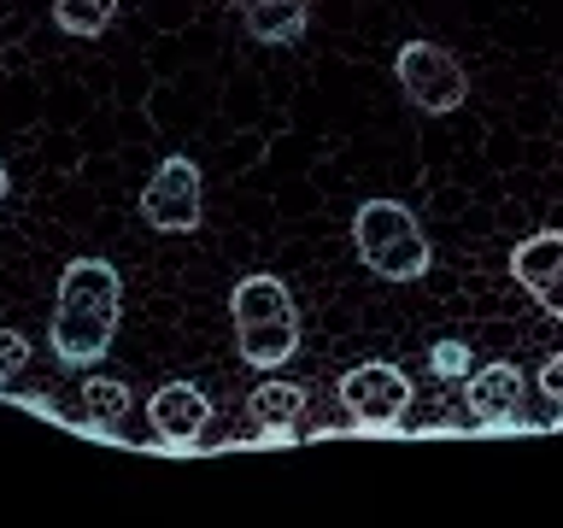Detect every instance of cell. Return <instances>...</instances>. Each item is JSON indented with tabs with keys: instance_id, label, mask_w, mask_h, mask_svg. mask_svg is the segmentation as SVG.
<instances>
[{
	"instance_id": "13",
	"label": "cell",
	"mask_w": 563,
	"mask_h": 528,
	"mask_svg": "<svg viewBox=\"0 0 563 528\" xmlns=\"http://www.w3.org/2000/svg\"><path fill=\"white\" fill-rule=\"evenodd\" d=\"M112 18H118V0H53V24L65 35H82V42H95Z\"/></svg>"
},
{
	"instance_id": "8",
	"label": "cell",
	"mask_w": 563,
	"mask_h": 528,
	"mask_svg": "<svg viewBox=\"0 0 563 528\" xmlns=\"http://www.w3.org/2000/svg\"><path fill=\"white\" fill-rule=\"evenodd\" d=\"M510 276H517V288L534 299L540 311L563 317V229H540V235L517 241Z\"/></svg>"
},
{
	"instance_id": "17",
	"label": "cell",
	"mask_w": 563,
	"mask_h": 528,
	"mask_svg": "<svg viewBox=\"0 0 563 528\" xmlns=\"http://www.w3.org/2000/svg\"><path fill=\"white\" fill-rule=\"evenodd\" d=\"M7 194H12V176H7V165H0V206H7Z\"/></svg>"
},
{
	"instance_id": "16",
	"label": "cell",
	"mask_w": 563,
	"mask_h": 528,
	"mask_svg": "<svg viewBox=\"0 0 563 528\" xmlns=\"http://www.w3.org/2000/svg\"><path fill=\"white\" fill-rule=\"evenodd\" d=\"M540 394L563 411V352H552V359L540 364Z\"/></svg>"
},
{
	"instance_id": "6",
	"label": "cell",
	"mask_w": 563,
	"mask_h": 528,
	"mask_svg": "<svg viewBox=\"0 0 563 528\" xmlns=\"http://www.w3.org/2000/svg\"><path fill=\"white\" fill-rule=\"evenodd\" d=\"M141 218L158 235H194L200 229V165L183 153L158 158V170L141 188Z\"/></svg>"
},
{
	"instance_id": "11",
	"label": "cell",
	"mask_w": 563,
	"mask_h": 528,
	"mask_svg": "<svg viewBox=\"0 0 563 528\" xmlns=\"http://www.w3.org/2000/svg\"><path fill=\"white\" fill-rule=\"evenodd\" d=\"M130 387H123L118 376H88L82 382V429L88 435H112L123 417H130Z\"/></svg>"
},
{
	"instance_id": "3",
	"label": "cell",
	"mask_w": 563,
	"mask_h": 528,
	"mask_svg": "<svg viewBox=\"0 0 563 528\" xmlns=\"http://www.w3.org/2000/svg\"><path fill=\"white\" fill-rule=\"evenodd\" d=\"M352 246L382 282H417L434 264V246L422 235L417 211L399 200H364L352 218Z\"/></svg>"
},
{
	"instance_id": "14",
	"label": "cell",
	"mask_w": 563,
	"mask_h": 528,
	"mask_svg": "<svg viewBox=\"0 0 563 528\" xmlns=\"http://www.w3.org/2000/svg\"><path fill=\"white\" fill-rule=\"evenodd\" d=\"M429 370H434L440 382L470 376V346H464V341H434V346H429Z\"/></svg>"
},
{
	"instance_id": "15",
	"label": "cell",
	"mask_w": 563,
	"mask_h": 528,
	"mask_svg": "<svg viewBox=\"0 0 563 528\" xmlns=\"http://www.w3.org/2000/svg\"><path fill=\"white\" fill-rule=\"evenodd\" d=\"M30 364V334L24 329H0V387Z\"/></svg>"
},
{
	"instance_id": "1",
	"label": "cell",
	"mask_w": 563,
	"mask_h": 528,
	"mask_svg": "<svg viewBox=\"0 0 563 528\" xmlns=\"http://www.w3.org/2000/svg\"><path fill=\"white\" fill-rule=\"evenodd\" d=\"M123 317V276L106 258H70L59 271V299H53L47 346L65 370H95L112 352Z\"/></svg>"
},
{
	"instance_id": "4",
	"label": "cell",
	"mask_w": 563,
	"mask_h": 528,
	"mask_svg": "<svg viewBox=\"0 0 563 528\" xmlns=\"http://www.w3.org/2000/svg\"><path fill=\"white\" fill-rule=\"evenodd\" d=\"M394 77L405 88V100H411L417 112H429V118L464 112V100H470L464 59H457L452 47H440V42H405L394 53Z\"/></svg>"
},
{
	"instance_id": "2",
	"label": "cell",
	"mask_w": 563,
	"mask_h": 528,
	"mask_svg": "<svg viewBox=\"0 0 563 528\" xmlns=\"http://www.w3.org/2000/svg\"><path fill=\"white\" fill-rule=\"evenodd\" d=\"M229 317H235V346L253 370H282L299 352V311L282 276L253 271L229 294Z\"/></svg>"
},
{
	"instance_id": "12",
	"label": "cell",
	"mask_w": 563,
	"mask_h": 528,
	"mask_svg": "<svg viewBox=\"0 0 563 528\" xmlns=\"http://www.w3.org/2000/svg\"><path fill=\"white\" fill-rule=\"evenodd\" d=\"M306 387H299V382H258L253 387V399H246V411H253V422H258V429H294V422H299V411H306Z\"/></svg>"
},
{
	"instance_id": "10",
	"label": "cell",
	"mask_w": 563,
	"mask_h": 528,
	"mask_svg": "<svg viewBox=\"0 0 563 528\" xmlns=\"http://www.w3.org/2000/svg\"><path fill=\"white\" fill-rule=\"evenodd\" d=\"M241 24L253 42H271V47H288L306 35V0H235Z\"/></svg>"
},
{
	"instance_id": "9",
	"label": "cell",
	"mask_w": 563,
	"mask_h": 528,
	"mask_svg": "<svg viewBox=\"0 0 563 528\" xmlns=\"http://www.w3.org/2000/svg\"><path fill=\"white\" fill-rule=\"evenodd\" d=\"M147 422L165 447H194L211 422V399L200 394L194 382H165L158 394L147 399Z\"/></svg>"
},
{
	"instance_id": "5",
	"label": "cell",
	"mask_w": 563,
	"mask_h": 528,
	"mask_svg": "<svg viewBox=\"0 0 563 528\" xmlns=\"http://www.w3.org/2000/svg\"><path fill=\"white\" fill-rule=\"evenodd\" d=\"M334 394H341V405L352 411V422L369 435H394L405 411H411V376H405L399 364L387 359H364L352 364L341 382H334Z\"/></svg>"
},
{
	"instance_id": "7",
	"label": "cell",
	"mask_w": 563,
	"mask_h": 528,
	"mask_svg": "<svg viewBox=\"0 0 563 528\" xmlns=\"http://www.w3.org/2000/svg\"><path fill=\"white\" fill-rule=\"evenodd\" d=\"M464 394H470L475 429H487V435L522 429V394H528V382H522V370L510 364V359H493V364H482V370H470V376H464Z\"/></svg>"
}]
</instances>
